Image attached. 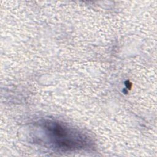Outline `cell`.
<instances>
[{"mask_svg":"<svg viewBox=\"0 0 157 157\" xmlns=\"http://www.w3.org/2000/svg\"><path fill=\"white\" fill-rule=\"evenodd\" d=\"M39 128L49 144L62 150H79L88 142L84 134L63 123L46 120L39 123Z\"/></svg>","mask_w":157,"mask_h":157,"instance_id":"1","label":"cell"}]
</instances>
